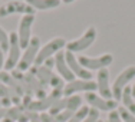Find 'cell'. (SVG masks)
Segmentation results:
<instances>
[{"label": "cell", "instance_id": "obj_1", "mask_svg": "<svg viewBox=\"0 0 135 122\" xmlns=\"http://www.w3.org/2000/svg\"><path fill=\"white\" fill-rule=\"evenodd\" d=\"M96 36H98V30H96V27L95 26H89L79 37L66 42L65 50H69V52H72V53L83 52V50H86L89 46L94 45V42L96 40Z\"/></svg>", "mask_w": 135, "mask_h": 122}, {"label": "cell", "instance_id": "obj_2", "mask_svg": "<svg viewBox=\"0 0 135 122\" xmlns=\"http://www.w3.org/2000/svg\"><path fill=\"white\" fill-rule=\"evenodd\" d=\"M40 46H42L40 37H37V36L32 37L30 43L27 45V47L23 50V53H22V57H20V60H19L16 69L23 72V73H26L32 66H35V60H36V56H37V53H39Z\"/></svg>", "mask_w": 135, "mask_h": 122}, {"label": "cell", "instance_id": "obj_3", "mask_svg": "<svg viewBox=\"0 0 135 122\" xmlns=\"http://www.w3.org/2000/svg\"><path fill=\"white\" fill-rule=\"evenodd\" d=\"M66 46V40L65 37L62 36H57V37H53L50 39L49 42H46L45 45H42L40 49H39V53L36 56V60H35V66H40L45 63V60L53 57L57 52L63 49Z\"/></svg>", "mask_w": 135, "mask_h": 122}, {"label": "cell", "instance_id": "obj_4", "mask_svg": "<svg viewBox=\"0 0 135 122\" xmlns=\"http://www.w3.org/2000/svg\"><path fill=\"white\" fill-rule=\"evenodd\" d=\"M20 57H22V47H20V43H19V36L16 32H10V35H9V50H7V56H6L3 70H6V72L15 70Z\"/></svg>", "mask_w": 135, "mask_h": 122}, {"label": "cell", "instance_id": "obj_5", "mask_svg": "<svg viewBox=\"0 0 135 122\" xmlns=\"http://www.w3.org/2000/svg\"><path fill=\"white\" fill-rule=\"evenodd\" d=\"M79 63L85 68L86 70L92 72V70H101L112 65L114 62V56L111 53H102L99 56H86V55H81L78 56Z\"/></svg>", "mask_w": 135, "mask_h": 122}, {"label": "cell", "instance_id": "obj_6", "mask_svg": "<svg viewBox=\"0 0 135 122\" xmlns=\"http://www.w3.org/2000/svg\"><path fill=\"white\" fill-rule=\"evenodd\" d=\"M135 79V65H129L119 72V75L112 82V96L115 101H121V95L128 83Z\"/></svg>", "mask_w": 135, "mask_h": 122}, {"label": "cell", "instance_id": "obj_7", "mask_svg": "<svg viewBox=\"0 0 135 122\" xmlns=\"http://www.w3.org/2000/svg\"><path fill=\"white\" fill-rule=\"evenodd\" d=\"M62 98H63V89H52V92L47 94L43 99L32 101V104L26 109L27 111H32V112H36V114H39V112L42 114V112L50 111V108Z\"/></svg>", "mask_w": 135, "mask_h": 122}, {"label": "cell", "instance_id": "obj_8", "mask_svg": "<svg viewBox=\"0 0 135 122\" xmlns=\"http://www.w3.org/2000/svg\"><path fill=\"white\" fill-rule=\"evenodd\" d=\"M36 10L27 4L25 0H10L0 6V17H7L10 14H35Z\"/></svg>", "mask_w": 135, "mask_h": 122}, {"label": "cell", "instance_id": "obj_9", "mask_svg": "<svg viewBox=\"0 0 135 122\" xmlns=\"http://www.w3.org/2000/svg\"><path fill=\"white\" fill-rule=\"evenodd\" d=\"M33 23H35V14H25L19 20V26L16 33L19 36V43H20V47L23 50L27 47V45L30 43L32 37H33V35H32Z\"/></svg>", "mask_w": 135, "mask_h": 122}, {"label": "cell", "instance_id": "obj_10", "mask_svg": "<svg viewBox=\"0 0 135 122\" xmlns=\"http://www.w3.org/2000/svg\"><path fill=\"white\" fill-rule=\"evenodd\" d=\"M85 101L88 104L89 108H94L99 112H111V111H115L118 109V101L115 99H104L102 96L96 95L95 92H88L85 94Z\"/></svg>", "mask_w": 135, "mask_h": 122}, {"label": "cell", "instance_id": "obj_11", "mask_svg": "<svg viewBox=\"0 0 135 122\" xmlns=\"http://www.w3.org/2000/svg\"><path fill=\"white\" fill-rule=\"evenodd\" d=\"M82 106V98L79 95H72V96H63L62 99L56 102L52 108H50L49 114L56 116L62 111H78Z\"/></svg>", "mask_w": 135, "mask_h": 122}, {"label": "cell", "instance_id": "obj_12", "mask_svg": "<svg viewBox=\"0 0 135 122\" xmlns=\"http://www.w3.org/2000/svg\"><path fill=\"white\" fill-rule=\"evenodd\" d=\"M65 52V59H66V63L69 66L70 72L75 75L76 79H82V81H92V72L86 70L83 66L79 63L78 60V56L75 53L69 52V50H63Z\"/></svg>", "mask_w": 135, "mask_h": 122}, {"label": "cell", "instance_id": "obj_13", "mask_svg": "<svg viewBox=\"0 0 135 122\" xmlns=\"http://www.w3.org/2000/svg\"><path fill=\"white\" fill-rule=\"evenodd\" d=\"M79 92H96V82L95 81H82V79H75L69 82L63 88V96H72L78 95Z\"/></svg>", "mask_w": 135, "mask_h": 122}, {"label": "cell", "instance_id": "obj_14", "mask_svg": "<svg viewBox=\"0 0 135 122\" xmlns=\"http://www.w3.org/2000/svg\"><path fill=\"white\" fill-rule=\"evenodd\" d=\"M95 82H96V91L99 92V96H102L104 99H114V96H112V85L109 82L108 68L98 70Z\"/></svg>", "mask_w": 135, "mask_h": 122}, {"label": "cell", "instance_id": "obj_15", "mask_svg": "<svg viewBox=\"0 0 135 122\" xmlns=\"http://www.w3.org/2000/svg\"><path fill=\"white\" fill-rule=\"evenodd\" d=\"M53 59H55V69H56V73H57V75H59L66 83L75 81V79H76L75 75L70 72L69 66H68V63H66L65 52H63V50L57 52V53L53 56Z\"/></svg>", "mask_w": 135, "mask_h": 122}, {"label": "cell", "instance_id": "obj_16", "mask_svg": "<svg viewBox=\"0 0 135 122\" xmlns=\"http://www.w3.org/2000/svg\"><path fill=\"white\" fill-rule=\"evenodd\" d=\"M0 81H2L3 83H4L7 88H10L12 91L15 92V94H17L20 98H23V86L20 85L16 79L12 76V73L10 72H6V70H2L0 72Z\"/></svg>", "mask_w": 135, "mask_h": 122}, {"label": "cell", "instance_id": "obj_17", "mask_svg": "<svg viewBox=\"0 0 135 122\" xmlns=\"http://www.w3.org/2000/svg\"><path fill=\"white\" fill-rule=\"evenodd\" d=\"M35 10H52L62 4V0H25Z\"/></svg>", "mask_w": 135, "mask_h": 122}, {"label": "cell", "instance_id": "obj_18", "mask_svg": "<svg viewBox=\"0 0 135 122\" xmlns=\"http://www.w3.org/2000/svg\"><path fill=\"white\" fill-rule=\"evenodd\" d=\"M121 102L122 106L127 109L128 112H131L132 115H135V98L132 96V91H131V86H127L124 89L121 95Z\"/></svg>", "mask_w": 135, "mask_h": 122}, {"label": "cell", "instance_id": "obj_19", "mask_svg": "<svg viewBox=\"0 0 135 122\" xmlns=\"http://www.w3.org/2000/svg\"><path fill=\"white\" fill-rule=\"evenodd\" d=\"M25 111H26V109L22 106V105H13V106L7 108V114H6L3 122H19L22 114H23Z\"/></svg>", "mask_w": 135, "mask_h": 122}, {"label": "cell", "instance_id": "obj_20", "mask_svg": "<svg viewBox=\"0 0 135 122\" xmlns=\"http://www.w3.org/2000/svg\"><path fill=\"white\" fill-rule=\"evenodd\" d=\"M89 109H91V108H89L88 105H82V106L72 115V118H70V119L68 121V122H82V121L86 118V115H88Z\"/></svg>", "mask_w": 135, "mask_h": 122}, {"label": "cell", "instance_id": "obj_21", "mask_svg": "<svg viewBox=\"0 0 135 122\" xmlns=\"http://www.w3.org/2000/svg\"><path fill=\"white\" fill-rule=\"evenodd\" d=\"M0 47L3 49V52L7 53L9 50V33L0 26Z\"/></svg>", "mask_w": 135, "mask_h": 122}, {"label": "cell", "instance_id": "obj_22", "mask_svg": "<svg viewBox=\"0 0 135 122\" xmlns=\"http://www.w3.org/2000/svg\"><path fill=\"white\" fill-rule=\"evenodd\" d=\"M99 119H101V112L96 111L94 108H91L88 112V115H86V118L82 122H98Z\"/></svg>", "mask_w": 135, "mask_h": 122}, {"label": "cell", "instance_id": "obj_23", "mask_svg": "<svg viewBox=\"0 0 135 122\" xmlns=\"http://www.w3.org/2000/svg\"><path fill=\"white\" fill-rule=\"evenodd\" d=\"M118 112H119V115H121V118L124 122H135V115H132L131 112H128L124 106L118 108Z\"/></svg>", "mask_w": 135, "mask_h": 122}, {"label": "cell", "instance_id": "obj_24", "mask_svg": "<svg viewBox=\"0 0 135 122\" xmlns=\"http://www.w3.org/2000/svg\"><path fill=\"white\" fill-rule=\"evenodd\" d=\"M108 122H124L119 115V112H118V109H115V111H111L108 114Z\"/></svg>", "mask_w": 135, "mask_h": 122}, {"label": "cell", "instance_id": "obj_25", "mask_svg": "<svg viewBox=\"0 0 135 122\" xmlns=\"http://www.w3.org/2000/svg\"><path fill=\"white\" fill-rule=\"evenodd\" d=\"M39 118H40L42 122H59L53 115H50L49 112H42V114H39Z\"/></svg>", "mask_w": 135, "mask_h": 122}, {"label": "cell", "instance_id": "obj_26", "mask_svg": "<svg viewBox=\"0 0 135 122\" xmlns=\"http://www.w3.org/2000/svg\"><path fill=\"white\" fill-rule=\"evenodd\" d=\"M27 111V109H26ZM29 114V122H42L40 118H39V114H36V112H32V111H27Z\"/></svg>", "mask_w": 135, "mask_h": 122}, {"label": "cell", "instance_id": "obj_27", "mask_svg": "<svg viewBox=\"0 0 135 122\" xmlns=\"http://www.w3.org/2000/svg\"><path fill=\"white\" fill-rule=\"evenodd\" d=\"M4 62H6V56H4V52H3V49L0 47V72H2L3 68H4Z\"/></svg>", "mask_w": 135, "mask_h": 122}, {"label": "cell", "instance_id": "obj_28", "mask_svg": "<svg viewBox=\"0 0 135 122\" xmlns=\"http://www.w3.org/2000/svg\"><path fill=\"white\" fill-rule=\"evenodd\" d=\"M6 114H7V108H4V106H0V121H3V119H4Z\"/></svg>", "mask_w": 135, "mask_h": 122}, {"label": "cell", "instance_id": "obj_29", "mask_svg": "<svg viewBox=\"0 0 135 122\" xmlns=\"http://www.w3.org/2000/svg\"><path fill=\"white\" fill-rule=\"evenodd\" d=\"M73 2H76V0H62V3H65V4H70Z\"/></svg>", "mask_w": 135, "mask_h": 122}, {"label": "cell", "instance_id": "obj_30", "mask_svg": "<svg viewBox=\"0 0 135 122\" xmlns=\"http://www.w3.org/2000/svg\"><path fill=\"white\" fill-rule=\"evenodd\" d=\"M131 91H132V96L135 98V82H134V85L131 86Z\"/></svg>", "mask_w": 135, "mask_h": 122}, {"label": "cell", "instance_id": "obj_31", "mask_svg": "<svg viewBox=\"0 0 135 122\" xmlns=\"http://www.w3.org/2000/svg\"><path fill=\"white\" fill-rule=\"evenodd\" d=\"M98 122H104V121H101V119H99V121H98Z\"/></svg>", "mask_w": 135, "mask_h": 122}, {"label": "cell", "instance_id": "obj_32", "mask_svg": "<svg viewBox=\"0 0 135 122\" xmlns=\"http://www.w3.org/2000/svg\"><path fill=\"white\" fill-rule=\"evenodd\" d=\"M0 2H2V0H0Z\"/></svg>", "mask_w": 135, "mask_h": 122}]
</instances>
